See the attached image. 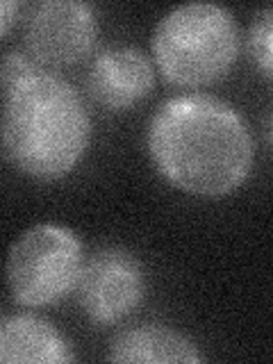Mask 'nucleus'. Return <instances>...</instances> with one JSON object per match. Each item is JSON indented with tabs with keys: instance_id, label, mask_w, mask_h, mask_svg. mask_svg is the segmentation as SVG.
Masks as SVG:
<instances>
[{
	"instance_id": "1",
	"label": "nucleus",
	"mask_w": 273,
	"mask_h": 364,
	"mask_svg": "<svg viewBox=\"0 0 273 364\" xmlns=\"http://www.w3.org/2000/svg\"><path fill=\"white\" fill-rule=\"evenodd\" d=\"M155 171L191 196L221 198L244 185L253 168V136L223 98L182 94L155 109L146 130Z\"/></svg>"
},
{
	"instance_id": "2",
	"label": "nucleus",
	"mask_w": 273,
	"mask_h": 364,
	"mask_svg": "<svg viewBox=\"0 0 273 364\" xmlns=\"http://www.w3.org/2000/svg\"><path fill=\"white\" fill-rule=\"evenodd\" d=\"M3 153L32 180L68 176L85 157L91 121L82 96L23 53L3 57Z\"/></svg>"
},
{
	"instance_id": "3",
	"label": "nucleus",
	"mask_w": 273,
	"mask_h": 364,
	"mask_svg": "<svg viewBox=\"0 0 273 364\" xmlns=\"http://www.w3.org/2000/svg\"><path fill=\"white\" fill-rule=\"evenodd\" d=\"M237 53V21L216 3L178 5L153 30L155 64L176 87L200 89L219 82L230 73Z\"/></svg>"
},
{
	"instance_id": "4",
	"label": "nucleus",
	"mask_w": 273,
	"mask_h": 364,
	"mask_svg": "<svg viewBox=\"0 0 273 364\" xmlns=\"http://www.w3.org/2000/svg\"><path fill=\"white\" fill-rule=\"evenodd\" d=\"M85 267L80 237L60 223L28 228L7 253V287L23 307H46L75 291Z\"/></svg>"
},
{
	"instance_id": "5",
	"label": "nucleus",
	"mask_w": 273,
	"mask_h": 364,
	"mask_svg": "<svg viewBox=\"0 0 273 364\" xmlns=\"http://www.w3.org/2000/svg\"><path fill=\"white\" fill-rule=\"evenodd\" d=\"M75 294L80 310L91 323L114 326L132 314L144 301V264L128 248H98L85 262Z\"/></svg>"
},
{
	"instance_id": "6",
	"label": "nucleus",
	"mask_w": 273,
	"mask_h": 364,
	"mask_svg": "<svg viewBox=\"0 0 273 364\" xmlns=\"http://www.w3.org/2000/svg\"><path fill=\"white\" fill-rule=\"evenodd\" d=\"M98 37V18L82 0H43L26 16V46L43 68H64L82 62Z\"/></svg>"
},
{
	"instance_id": "7",
	"label": "nucleus",
	"mask_w": 273,
	"mask_h": 364,
	"mask_svg": "<svg viewBox=\"0 0 273 364\" xmlns=\"http://www.w3.org/2000/svg\"><path fill=\"white\" fill-rule=\"evenodd\" d=\"M155 68L134 46H112L98 53L87 71V91L96 105L109 112L130 109L151 94Z\"/></svg>"
},
{
	"instance_id": "8",
	"label": "nucleus",
	"mask_w": 273,
	"mask_h": 364,
	"mask_svg": "<svg viewBox=\"0 0 273 364\" xmlns=\"http://www.w3.org/2000/svg\"><path fill=\"white\" fill-rule=\"evenodd\" d=\"M73 353L53 323L34 314H11L0 323V362L3 364H62Z\"/></svg>"
},
{
	"instance_id": "9",
	"label": "nucleus",
	"mask_w": 273,
	"mask_h": 364,
	"mask_svg": "<svg viewBox=\"0 0 273 364\" xmlns=\"http://www.w3.org/2000/svg\"><path fill=\"white\" fill-rule=\"evenodd\" d=\"M109 362H182V364H196L203 362L200 348L193 341L178 333L168 326L146 323L134 326L130 330H123L107 350Z\"/></svg>"
},
{
	"instance_id": "10",
	"label": "nucleus",
	"mask_w": 273,
	"mask_h": 364,
	"mask_svg": "<svg viewBox=\"0 0 273 364\" xmlns=\"http://www.w3.org/2000/svg\"><path fill=\"white\" fill-rule=\"evenodd\" d=\"M246 50L257 71L273 80V7L259 9L246 34Z\"/></svg>"
},
{
	"instance_id": "11",
	"label": "nucleus",
	"mask_w": 273,
	"mask_h": 364,
	"mask_svg": "<svg viewBox=\"0 0 273 364\" xmlns=\"http://www.w3.org/2000/svg\"><path fill=\"white\" fill-rule=\"evenodd\" d=\"M0 9H3V16H0V21H3V37H7L9 34V28H11V23H14L16 14H18V9L21 5L18 3H11V0H3V5H0Z\"/></svg>"
},
{
	"instance_id": "12",
	"label": "nucleus",
	"mask_w": 273,
	"mask_h": 364,
	"mask_svg": "<svg viewBox=\"0 0 273 364\" xmlns=\"http://www.w3.org/2000/svg\"><path fill=\"white\" fill-rule=\"evenodd\" d=\"M262 134H264V141L273 153V102L267 107L264 119H262Z\"/></svg>"
}]
</instances>
